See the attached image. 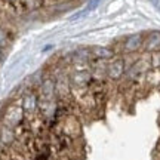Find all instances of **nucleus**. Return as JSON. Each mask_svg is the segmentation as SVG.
Here are the masks:
<instances>
[{"mask_svg":"<svg viewBox=\"0 0 160 160\" xmlns=\"http://www.w3.org/2000/svg\"><path fill=\"white\" fill-rule=\"evenodd\" d=\"M126 73V59L123 57H114L108 61L107 67V79L111 82L120 80Z\"/></svg>","mask_w":160,"mask_h":160,"instance_id":"obj_1","label":"nucleus"},{"mask_svg":"<svg viewBox=\"0 0 160 160\" xmlns=\"http://www.w3.org/2000/svg\"><path fill=\"white\" fill-rule=\"evenodd\" d=\"M21 107L25 113V117L36 114L39 111V95L33 89H28L21 97Z\"/></svg>","mask_w":160,"mask_h":160,"instance_id":"obj_2","label":"nucleus"},{"mask_svg":"<svg viewBox=\"0 0 160 160\" xmlns=\"http://www.w3.org/2000/svg\"><path fill=\"white\" fill-rule=\"evenodd\" d=\"M25 119V113H24L22 107H21V98L17 104H12L9 105V108L6 110L5 113V122L6 126L9 128H15L18 123H21L22 120Z\"/></svg>","mask_w":160,"mask_h":160,"instance_id":"obj_3","label":"nucleus"},{"mask_svg":"<svg viewBox=\"0 0 160 160\" xmlns=\"http://www.w3.org/2000/svg\"><path fill=\"white\" fill-rule=\"evenodd\" d=\"M142 45H144V34L137 33V34L126 37L125 42L122 43V49H123L125 53H135L139 49H142Z\"/></svg>","mask_w":160,"mask_h":160,"instance_id":"obj_4","label":"nucleus"},{"mask_svg":"<svg viewBox=\"0 0 160 160\" xmlns=\"http://www.w3.org/2000/svg\"><path fill=\"white\" fill-rule=\"evenodd\" d=\"M91 80H92V73L91 68H88L73 73L71 77H70V83L73 85V88H88Z\"/></svg>","mask_w":160,"mask_h":160,"instance_id":"obj_5","label":"nucleus"},{"mask_svg":"<svg viewBox=\"0 0 160 160\" xmlns=\"http://www.w3.org/2000/svg\"><path fill=\"white\" fill-rule=\"evenodd\" d=\"M142 49L147 53H153L156 51H160V31H151L144 36Z\"/></svg>","mask_w":160,"mask_h":160,"instance_id":"obj_6","label":"nucleus"},{"mask_svg":"<svg viewBox=\"0 0 160 160\" xmlns=\"http://www.w3.org/2000/svg\"><path fill=\"white\" fill-rule=\"evenodd\" d=\"M92 58H101V59H107L110 61L111 58L116 57V52L108 49V48H102V46H93L91 48Z\"/></svg>","mask_w":160,"mask_h":160,"instance_id":"obj_7","label":"nucleus"},{"mask_svg":"<svg viewBox=\"0 0 160 160\" xmlns=\"http://www.w3.org/2000/svg\"><path fill=\"white\" fill-rule=\"evenodd\" d=\"M43 6H45L43 0H22L21 2V8H24L25 11H36Z\"/></svg>","mask_w":160,"mask_h":160,"instance_id":"obj_8","label":"nucleus"},{"mask_svg":"<svg viewBox=\"0 0 160 160\" xmlns=\"http://www.w3.org/2000/svg\"><path fill=\"white\" fill-rule=\"evenodd\" d=\"M99 2H101V0H91V2H89V5H88V6L85 8L86 13H89L91 11H93V9H97L98 5H99Z\"/></svg>","mask_w":160,"mask_h":160,"instance_id":"obj_9","label":"nucleus"},{"mask_svg":"<svg viewBox=\"0 0 160 160\" xmlns=\"http://www.w3.org/2000/svg\"><path fill=\"white\" fill-rule=\"evenodd\" d=\"M6 45V36H5V33L0 30V46H5Z\"/></svg>","mask_w":160,"mask_h":160,"instance_id":"obj_10","label":"nucleus"},{"mask_svg":"<svg viewBox=\"0 0 160 160\" xmlns=\"http://www.w3.org/2000/svg\"><path fill=\"white\" fill-rule=\"evenodd\" d=\"M150 2H151V5L154 6L156 9L160 12V0H150Z\"/></svg>","mask_w":160,"mask_h":160,"instance_id":"obj_11","label":"nucleus"}]
</instances>
